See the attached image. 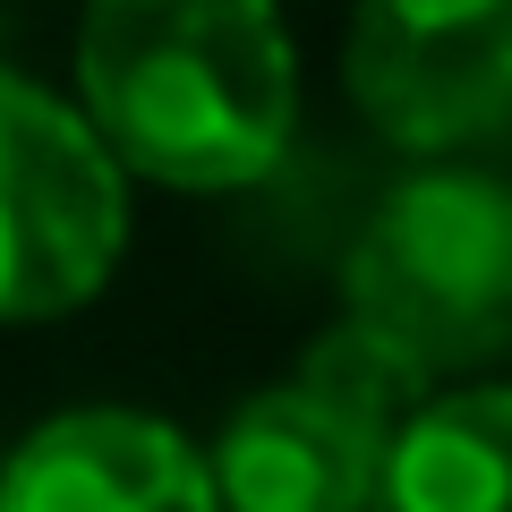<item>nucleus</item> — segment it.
<instances>
[{
    "label": "nucleus",
    "instance_id": "f257e3e1",
    "mask_svg": "<svg viewBox=\"0 0 512 512\" xmlns=\"http://www.w3.org/2000/svg\"><path fill=\"white\" fill-rule=\"evenodd\" d=\"M77 94L120 171L248 188L291 146L299 60L274 0H86Z\"/></svg>",
    "mask_w": 512,
    "mask_h": 512
},
{
    "label": "nucleus",
    "instance_id": "f03ea898",
    "mask_svg": "<svg viewBox=\"0 0 512 512\" xmlns=\"http://www.w3.org/2000/svg\"><path fill=\"white\" fill-rule=\"evenodd\" d=\"M350 325L427 376L512 350V188L487 171H419L367 214L342 265Z\"/></svg>",
    "mask_w": 512,
    "mask_h": 512
},
{
    "label": "nucleus",
    "instance_id": "7ed1b4c3",
    "mask_svg": "<svg viewBox=\"0 0 512 512\" xmlns=\"http://www.w3.org/2000/svg\"><path fill=\"white\" fill-rule=\"evenodd\" d=\"M128 248V171L86 111L0 77V325L86 308Z\"/></svg>",
    "mask_w": 512,
    "mask_h": 512
},
{
    "label": "nucleus",
    "instance_id": "20e7f679",
    "mask_svg": "<svg viewBox=\"0 0 512 512\" xmlns=\"http://www.w3.org/2000/svg\"><path fill=\"white\" fill-rule=\"evenodd\" d=\"M350 94L393 146H461L512 111V0H359Z\"/></svg>",
    "mask_w": 512,
    "mask_h": 512
},
{
    "label": "nucleus",
    "instance_id": "39448f33",
    "mask_svg": "<svg viewBox=\"0 0 512 512\" xmlns=\"http://www.w3.org/2000/svg\"><path fill=\"white\" fill-rule=\"evenodd\" d=\"M384 461H393V427L291 376L222 419L205 470L222 512H376Z\"/></svg>",
    "mask_w": 512,
    "mask_h": 512
},
{
    "label": "nucleus",
    "instance_id": "423d86ee",
    "mask_svg": "<svg viewBox=\"0 0 512 512\" xmlns=\"http://www.w3.org/2000/svg\"><path fill=\"white\" fill-rule=\"evenodd\" d=\"M0 512H222L205 453L154 410H60L0 461Z\"/></svg>",
    "mask_w": 512,
    "mask_h": 512
},
{
    "label": "nucleus",
    "instance_id": "0eeeda50",
    "mask_svg": "<svg viewBox=\"0 0 512 512\" xmlns=\"http://www.w3.org/2000/svg\"><path fill=\"white\" fill-rule=\"evenodd\" d=\"M376 512H512V384L436 393L393 436Z\"/></svg>",
    "mask_w": 512,
    "mask_h": 512
}]
</instances>
